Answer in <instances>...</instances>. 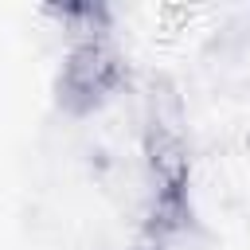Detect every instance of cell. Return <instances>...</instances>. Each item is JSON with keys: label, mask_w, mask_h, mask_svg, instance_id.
I'll return each mask as SVG.
<instances>
[{"label": "cell", "mask_w": 250, "mask_h": 250, "mask_svg": "<svg viewBox=\"0 0 250 250\" xmlns=\"http://www.w3.org/2000/svg\"><path fill=\"white\" fill-rule=\"evenodd\" d=\"M141 219L137 234L180 250L199 223L195 156L184 98L168 78H152L141 98Z\"/></svg>", "instance_id": "1"}, {"label": "cell", "mask_w": 250, "mask_h": 250, "mask_svg": "<svg viewBox=\"0 0 250 250\" xmlns=\"http://www.w3.org/2000/svg\"><path fill=\"white\" fill-rule=\"evenodd\" d=\"M129 55L117 31H86L66 35L51 78V102L62 117H94L129 86Z\"/></svg>", "instance_id": "2"}, {"label": "cell", "mask_w": 250, "mask_h": 250, "mask_svg": "<svg viewBox=\"0 0 250 250\" xmlns=\"http://www.w3.org/2000/svg\"><path fill=\"white\" fill-rule=\"evenodd\" d=\"M47 16H51L66 35L117 31V16H113L109 4H62V8H47Z\"/></svg>", "instance_id": "3"}, {"label": "cell", "mask_w": 250, "mask_h": 250, "mask_svg": "<svg viewBox=\"0 0 250 250\" xmlns=\"http://www.w3.org/2000/svg\"><path fill=\"white\" fill-rule=\"evenodd\" d=\"M121 250H168V246H164V242H156V238H145V234H137V230H133V234H129V242H125Z\"/></svg>", "instance_id": "4"}]
</instances>
